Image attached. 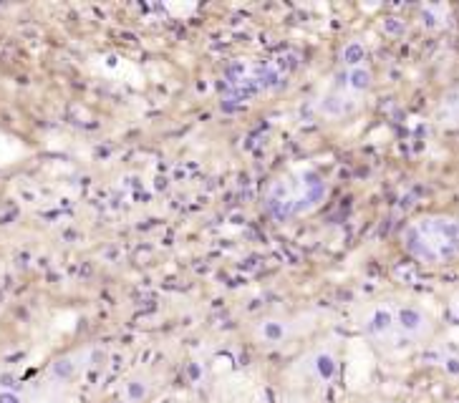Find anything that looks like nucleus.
I'll list each match as a JSON object with an SVG mask.
<instances>
[{
    "instance_id": "nucleus-1",
    "label": "nucleus",
    "mask_w": 459,
    "mask_h": 403,
    "mask_svg": "<svg viewBox=\"0 0 459 403\" xmlns=\"http://www.w3.org/2000/svg\"><path fill=\"white\" fill-rule=\"evenodd\" d=\"M404 250L424 265H444L459 257V219L426 214L414 219L401 234Z\"/></svg>"
},
{
    "instance_id": "nucleus-2",
    "label": "nucleus",
    "mask_w": 459,
    "mask_h": 403,
    "mask_svg": "<svg viewBox=\"0 0 459 403\" xmlns=\"http://www.w3.org/2000/svg\"><path fill=\"white\" fill-rule=\"evenodd\" d=\"M326 192L328 187L321 174H316L313 169H300L270 187L267 207L275 217L288 219V217H295V214H303V212H311L313 207H318L321 199L326 197Z\"/></svg>"
},
{
    "instance_id": "nucleus-3",
    "label": "nucleus",
    "mask_w": 459,
    "mask_h": 403,
    "mask_svg": "<svg viewBox=\"0 0 459 403\" xmlns=\"http://www.w3.org/2000/svg\"><path fill=\"white\" fill-rule=\"evenodd\" d=\"M371 83H374V73L366 63L353 68L343 66V71L335 76L333 86L328 88V93L321 101V114L330 119L348 116L353 109L361 106V98L371 88Z\"/></svg>"
},
{
    "instance_id": "nucleus-4",
    "label": "nucleus",
    "mask_w": 459,
    "mask_h": 403,
    "mask_svg": "<svg viewBox=\"0 0 459 403\" xmlns=\"http://www.w3.org/2000/svg\"><path fill=\"white\" fill-rule=\"evenodd\" d=\"M393 323H396V333L404 340H419L432 333V318L429 313L411 300H401L393 303Z\"/></svg>"
},
{
    "instance_id": "nucleus-5",
    "label": "nucleus",
    "mask_w": 459,
    "mask_h": 403,
    "mask_svg": "<svg viewBox=\"0 0 459 403\" xmlns=\"http://www.w3.org/2000/svg\"><path fill=\"white\" fill-rule=\"evenodd\" d=\"M363 333L374 340H384V338H391L396 333V323H393V303L389 300H379L374 305H369L366 315H363V323H361ZM404 340V338H401ZM409 343V340H406Z\"/></svg>"
},
{
    "instance_id": "nucleus-6",
    "label": "nucleus",
    "mask_w": 459,
    "mask_h": 403,
    "mask_svg": "<svg viewBox=\"0 0 459 403\" xmlns=\"http://www.w3.org/2000/svg\"><path fill=\"white\" fill-rule=\"evenodd\" d=\"M341 61H343V66H346V68L363 66V61H366V48H363V43H358V41H351V43L343 48V56H341Z\"/></svg>"
},
{
    "instance_id": "nucleus-7",
    "label": "nucleus",
    "mask_w": 459,
    "mask_h": 403,
    "mask_svg": "<svg viewBox=\"0 0 459 403\" xmlns=\"http://www.w3.org/2000/svg\"><path fill=\"white\" fill-rule=\"evenodd\" d=\"M316 371L323 381H330L335 376V358L330 353H318L316 355Z\"/></svg>"
},
{
    "instance_id": "nucleus-8",
    "label": "nucleus",
    "mask_w": 459,
    "mask_h": 403,
    "mask_svg": "<svg viewBox=\"0 0 459 403\" xmlns=\"http://www.w3.org/2000/svg\"><path fill=\"white\" fill-rule=\"evenodd\" d=\"M447 371H449L452 376H459V358H449V360H447Z\"/></svg>"
},
{
    "instance_id": "nucleus-9",
    "label": "nucleus",
    "mask_w": 459,
    "mask_h": 403,
    "mask_svg": "<svg viewBox=\"0 0 459 403\" xmlns=\"http://www.w3.org/2000/svg\"><path fill=\"white\" fill-rule=\"evenodd\" d=\"M0 403H20L15 393H0Z\"/></svg>"
}]
</instances>
